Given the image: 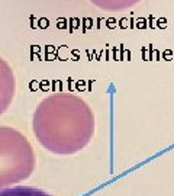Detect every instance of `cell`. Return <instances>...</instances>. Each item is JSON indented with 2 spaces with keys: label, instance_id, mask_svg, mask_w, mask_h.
I'll return each instance as SVG.
<instances>
[{
  "label": "cell",
  "instance_id": "6da1fadb",
  "mask_svg": "<svg viewBox=\"0 0 174 196\" xmlns=\"http://www.w3.org/2000/svg\"><path fill=\"white\" fill-rule=\"evenodd\" d=\"M96 119L90 105L74 93H52L33 112L35 138L47 151L71 155L83 151L94 137Z\"/></svg>",
  "mask_w": 174,
  "mask_h": 196
},
{
  "label": "cell",
  "instance_id": "7a4b0ae2",
  "mask_svg": "<svg viewBox=\"0 0 174 196\" xmlns=\"http://www.w3.org/2000/svg\"><path fill=\"white\" fill-rule=\"evenodd\" d=\"M35 163L29 139L13 126L0 125V190L29 179Z\"/></svg>",
  "mask_w": 174,
  "mask_h": 196
},
{
  "label": "cell",
  "instance_id": "3957f363",
  "mask_svg": "<svg viewBox=\"0 0 174 196\" xmlns=\"http://www.w3.org/2000/svg\"><path fill=\"white\" fill-rule=\"evenodd\" d=\"M16 93V77L12 67L0 57V116L8 110Z\"/></svg>",
  "mask_w": 174,
  "mask_h": 196
},
{
  "label": "cell",
  "instance_id": "277c9868",
  "mask_svg": "<svg viewBox=\"0 0 174 196\" xmlns=\"http://www.w3.org/2000/svg\"><path fill=\"white\" fill-rule=\"evenodd\" d=\"M93 6L105 12H122L135 8L142 0H89Z\"/></svg>",
  "mask_w": 174,
  "mask_h": 196
},
{
  "label": "cell",
  "instance_id": "5b68a950",
  "mask_svg": "<svg viewBox=\"0 0 174 196\" xmlns=\"http://www.w3.org/2000/svg\"><path fill=\"white\" fill-rule=\"evenodd\" d=\"M0 196H52L51 193L31 186H15L0 190Z\"/></svg>",
  "mask_w": 174,
  "mask_h": 196
}]
</instances>
